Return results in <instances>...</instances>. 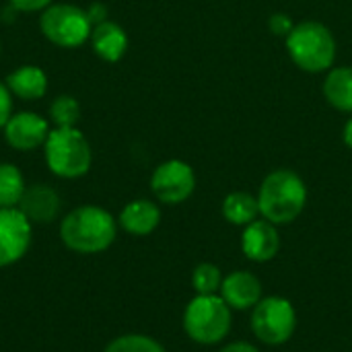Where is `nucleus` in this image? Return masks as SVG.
<instances>
[{
    "instance_id": "obj_1",
    "label": "nucleus",
    "mask_w": 352,
    "mask_h": 352,
    "mask_svg": "<svg viewBox=\"0 0 352 352\" xmlns=\"http://www.w3.org/2000/svg\"><path fill=\"white\" fill-rule=\"evenodd\" d=\"M118 233V225L113 217L101 206H78L70 210L62 225L60 237L64 245L78 254H99L105 252Z\"/></svg>"
},
{
    "instance_id": "obj_2",
    "label": "nucleus",
    "mask_w": 352,
    "mask_h": 352,
    "mask_svg": "<svg viewBox=\"0 0 352 352\" xmlns=\"http://www.w3.org/2000/svg\"><path fill=\"white\" fill-rule=\"evenodd\" d=\"M307 204V186L291 169L268 173L258 192L260 214L272 225H289L299 219Z\"/></svg>"
},
{
    "instance_id": "obj_3",
    "label": "nucleus",
    "mask_w": 352,
    "mask_h": 352,
    "mask_svg": "<svg viewBox=\"0 0 352 352\" xmlns=\"http://www.w3.org/2000/svg\"><path fill=\"white\" fill-rule=\"evenodd\" d=\"M285 41L289 58L305 72H328L336 62V37L320 21L295 23Z\"/></svg>"
},
{
    "instance_id": "obj_4",
    "label": "nucleus",
    "mask_w": 352,
    "mask_h": 352,
    "mask_svg": "<svg viewBox=\"0 0 352 352\" xmlns=\"http://www.w3.org/2000/svg\"><path fill=\"white\" fill-rule=\"evenodd\" d=\"M47 169L64 179L82 177L91 169V144L78 128H54L43 144Z\"/></svg>"
},
{
    "instance_id": "obj_5",
    "label": "nucleus",
    "mask_w": 352,
    "mask_h": 352,
    "mask_svg": "<svg viewBox=\"0 0 352 352\" xmlns=\"http://www.w3.org/2000/svg\"><path fill=\"white\" fill-rule=\"evenodd\" d=\"M184 330L198 344H219L231 330V307L221 295H196L184 311Z\"/></svg>"
},
{
    "instance_id": "obj_6",
    "label": "nucleus",
    "mask_w": 352,
    "mask_h": 352,
    "mask_svg": "<svg viewBox=\"0 0 352 352\" xmlns=\"http://www.w3.org/2000/svg\"><path fill=\"white\" fill-rule=\"evenodd\" d=\"M39 29L47 41L60 47L82 45L93 31L87 10L74 4H50L41 10Z\"/></svg>"
},
{
    "instance_id": "obj_7",
    "label": "nucleus",
    "mask_w": 352,
    "mask_h": 352,
    "mask_svg": "<svg viewBox=\"0 0 352 352\" xmlns=\"http://www.w3.org/2000/svg\"><path fill=\"white\" fill-rule=\"evenodd\" d=\"M252 332L256 338L270 346H280L291 340L297 328V314L289 299L266 297L260 299L252 311Z\"/></svg>"
},
{
    "instance_id": "obj_8",
    "label": "nucleus",
    "mask_w": 352,
    "mask_h": 352,
    "mask_svg": "<svg viewBox=\"0 0 352 352\" xmlns=\"http://www.w3.org/2000/svg\"><path fill=\"white\" fill-rule=\"evenodd\" d=\"M151 190L163 204H182L196 190V173L186 161L169 159L153 171Z\"/></svg>"
},
{
    "instance_id": "obj_9",
    "label": "nucleus",
    "mask_w": 352,
    "mask_h": 352,
    "mask_svg": "<svg viewBox=\"0 0 352 352\" xmlns=\"http://www.w3.org/2000/svg\"><path fill=\"white\" fill-rule=\"evenodd\" d=\"M31 245V223L19 208H0V268L21 260Z\"/></svg>"
},
{
    "instance_id": "obj_10",
    "label": "nucleus",
    "mask_w": 352,
    "mask_h": 352,
    "mask_svg": "<svg viewBox=\"0 0 352 352\" xmlns=\"http://www.w3.org/2000/svg\"><path fill=\"white\" fill-rule=\"evenodd\" d=\"M2 130H4L6 144L21 153L35 151V148L43 146L47 140V134H50L47 120L33 111L12 113Z\"/></svg>"
},
{
    "instance_id": "obj_11",
    "label": "nucleus",
    "mask_w": 352,
    "mask_h": 352,
    "mask_svg": "<svg viewBox=\"0 0 352 352\" xmlns=\"http://www.w3.org/2000/svg\"><path fill=\"white\" fill-rule=\"evenodd\" d=\"M241 250L252 262H270L280 250V235L276 231V225L266 219H256L245 225V231L241 235Z\"/></svg>"
},
{
    "instance_id": "obj_12",
    "label": "nucleus",
    "mask_w": 352,
    "mask_h": 352,
    "mask_svg": "<svg viewBox=\"0 0 352 352\" xmlns=\"http://www.w3.org/2000/svg\"><path fill=\"white\" fill-rule=\"evenodd\" d=\"M221 297L225 299V303L231 309L245 311V309L256 307L258 301L262 299V285H260L258 276H254L252 272L235 270L223 278Z\"/></svg>"
},
{
    "instance_id": "obj_13",
    "label": "nucleus",
    "mask_w": 352,
    "mask_h": 352,
    "mask_svg": "<svg viewBox=\"0 0 352 352\" xmlns=\"http://www.w3.org/2000/svg\"><path fill=\"white\" fill-rule=\"evenodd\" d=\"M60 196L54 188L35 184L25 188V194L19 202V210L29 219V223H52L60 214Z\"/></svg>"
},
{
    "instance_id": "obj_14",
    "label": "nucleus",
    "mask_w": 352,
    "mask_h": 352,
    "mask_svg": "<svg viewBox=\"0 0 352 352\" xmlns=\"http://www.w3.org/2000/svg\"><path fill=\"white\" fill-rule=\"evenodd\" d=\"M89 39H91V45H93V52L105 62L122 60L126 50H128V35L113 21H105V23L95 25Z\"/></svg>"
},
{
    "instance_id": "obj_15",
    "label": "nucleus",
    "mask_w": 352,
    "mask_h": 352,
    "mask_svg": "<svg viewBox=\"0 0 352 352\" xmlns=\"http://www.w3.org/2000/svg\"><path fill=\"white\" fill-rule=\"evenodd\" d=\"M161 223V210L151 200H132L120 212V225L132 235H148Z\"/></svg>"
},
{
    "instance_id": "obj_16",
    "label": "nucleus",
    "mask_w": 352,
    "mask_h": 352,
    "mask_svg": "<svg viewBox=\"0 0 352 352\" xmlns=\"http://www.w3.org/2000/svg\"><path fill=\"white\" fill-rule=\"evenodd\" d=\"M8 91L23 101H37L47 91V76L39 66H21L6 76Z\"/></svg>"
},
{
    "instance_id": "obj_17",
    "label": "nucleus",
    "mask_w": 352,
    "mask_h": 352,
    "mask_svg": "<svg viewBox=\"0 0 352 352\" xmlns=\"http://www.w3.org/2000/svg\"><path fill=\"white\" fill-rule=\"evenodd\" d=\"M326 101L344 113H352V66H332L324 78Z\"/></svg>"
},
{
    "instance_id": "obj_18",
    "label": "nucleus",
    "mask_w": 352,
    "mask_h": 352,
    "mask_svg": "<svg viewBox=\"0 0 352 352\" xmlns=\"http://www.w3.org/2000/svg\"><path fill=\"white\" fill-rule=\"evenodd\" d=\"M260 214V206H258V196L237 190L227 194V198L223 200V217L237 227H245L252 221H256Z\"/></svg>"
},
{
    "instance_id": "obj_19",
    "label": "nucleus",
    "mask_w": 352,
    "mask_h": 352,
    "mask_svg": "<svg viewBox=\"0 0 352 352\" xmlns=\"http://www.w3.org/2000/svg\"><path fill=\"white\" fill-rule=\"evenodd\" d=\"M25 194V179L12 163H0V208L19 206Z\"/></svg>"
},
{
    "instance_id": "obj_20",
    "label": "nucleus",
    "mask_w": 352,
    "mask_h": 352,
    "mask_svg": "<svg viewBox=\"0 0 352 352\" xmlns=\"http://www.w3.org/2000/svg\"><path fill=\"white\" fill-rule=\"evenodd\" d=\"M50 120L56 128H76L80 120V105L72 95H60L50 103Z\"/></svg>"
},
{
    "instance_id": "obj_21",
    "label": "nucleus",
    "mask_w": 352,
    "mask_h": 352,
    "mask_svg": "<svg viewBox=\"0 0 352 352\" xmlns=\"http://www.w3.org/2000/svg\"><path fill=\"white\" fill-rule=\"evenodd\" d=\"M223 274H221V268L210 264V262H204V264H198L192 272V287L198 295H217L221 291V285H223Z\"/></svg>"
},
{
    "instance_id": "obj_22",
    "label": "nucleus",
    "mask_w": 352,
    "mask_h": 352,
    "mask_svg": "<svg viewBox=\"0 0 352 352\" xmlns=\"http://www.w3.org/2000/svg\"><path fill=\"white\" fill-rule=\"evenodd\" d=\"M105 352H165V349L148 336L126 334V336H120L113 342H109Z\"/></svg>"
},
{
    "instance_id": "obj_23",
    "label": "nucleus",
    "mask_w": 352,
    "mask_h": 352,
    "mask_svg": "<svg viewBox=\"0 0 352 352\" xmlns=\"http://www.w3.org/2000/svg\"><path fill=\"white\" fill-rule=\"evenodd\" d=\"M293 27H295V23H293V19L287 12H274L268 19V29L274 35H278V37H285L287 39V35L293 31Z\"/></svg>"
},
{
    "instance_id": "obj_24",
    "label": "nucleus",
    "mask_w": 352,
    "mask_h": 352,
    "mask_svg": "<svg viewBox=\"0 0 352 352\" xmlns=\"http://www.w3.org/2000/svg\"><path fill=\"white\" fill-rule=\"evenodd\" d=\"M12 116V93L8 91L6 82H0V130Z\"/></svg>"
},
{
    "instance_id": "obj_25",
    "label": "nucleus",
    "mask_w": 352,
    "mask_h": 352,
    "mask_svg": "<svg viewBox=\"0 0 352 352\" xmlns=\"http://www.w3.org/2000/svg\"><path fill=\"white\" fill-rule=\"evenodd\" d=\"M8 2L14 10H21V12H37L54 4V0H8Z\"/></svg>"
},
{
    "instance_id": "obj_26",
    "label": "nucleus",
    "mask_w": 352,
    "mask_h": 352,
    "mask_svg": "<svg viewBox=\"0 0 352 352\" xmlns=\"http://www.w3.org/2000/svg\"><path fill=\"white\" fill-rule=\"evenodd\" d=\"M85 10H87V16H89V21H91L93 27L99 25V23L109 21V19H107V6L101 4V2H93V4H91L89 8H85Z\"/></svg>"
},
{
    "instance_id": "obj_27",
    "label": "nucleus",
    "mask_w": 352,
    "mask_h": 352,
    "mask_svg": "<svg viewBox=\"0 0 352 352\" xmlns=\"http://www.w3.org/2000/svg\"><path fill=\"white\" fill-rule=\"evenodd\" d=\"M221 352H260L254 344H250V342H231V344H227L225 349Z\"/></svg>"
},
{
    "instance_id": "obj_28",
    "label": "nucleus",
    "mask_w": 352,
    "mask_h": 352,
    "mask_svg": "<svg viewBox=\"0 0 352 352\" xmlns=\"http://www.w3.org/2000/svg\"><path fill=\"white\" fill-rule=\"evenodd\" d=\"M342 140H344V144H346V146L352 151V118H349V120H346V124H344Z\"/></svg>"
},
{
    "instance_id": "obj_29",
    "label": "nucleus",
    "mask_w": 352,
    "mask_h": 352,
    "mask_svg": "<svg viewBox=\"0 0 352 352\" xmlns=\"http://www.w3.org/2000/svg\"><path fill=\"white\" fill-rule=\"evenodd\" d=\"M0 52H2V45H0Z\"/></svg>"
}]
</instances>
